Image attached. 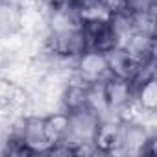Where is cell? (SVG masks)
<instances>
[{
  "label": "cell",
  "mask_w": 157,
  "mask_h": 157,
  "mask_svg": "<svg viewBox=\"0 0 157 157\" xmlns=\"http://www.w3.org/2000/svg\"><path fill=\"white\" fill-rule=\"evenodd\" d=\"M74 70L89 83H100L109 76L104 54L94 50H85L78 56L74 63Z\"/></svg>",
  "instance_id": "obj_2"
},
{
  "label": "cell",
  "mask_w": 157,
  "mask_h": 157,
  "mask_svg": "<svg viewBox=\"0 0 157 157\" xmlns=\"http://www.w3.org/2000/svg\"><path fill=\"white\" fill-rule=\"evenodd\" d=\"M44 118V135L50 146L65 142L68 135V115L67 111H54L43 117Z\"/></svg>",
  "instance_id": "obj_3"
},
{
  "label": "cell",
  "mask_w": 157,
  "mask_h": 157,
  "mask_svg": "<svg viewBox=\"0 0 157 157\" xmlns=\"http://www.w3.org/2000/svg\"><path fill=\"white\" fill-rule=\"evenodd\" d=\"M135 102L140 105V109L155 113V109H157V82H155V76L135 83Z\"/></svg>",
  "instance_id": "obj_4"
},
{
  "label": "cell",
  "mask_w": 157,
  "mask_h": 157,
  "mask_svg": "<svg viewBox=\"0 0 157 157\" xmlns=\"http://www.w3.org/2000/svg\"><path fill=\"white\" fill-rule=\"evenodd\" d=\"M102 89H104L105 105L111 117L118 118V113L135 100V85L129 78L109 74L102 82Z\"/></svg>",
  "instance_id": "obj_1"
},
{
  "label": "cell",
  "mask_w": 157,
  "mask_h": 157,
  "mask_svg": "<svg viewBox=\"0 0 157 157\" xmlns=\"http://www.w3.org/2000/svg\"><path fill=\"white\" fill-rule=\"evenodd\" d=\"M126 11L131 15L155 11V0H126Z\"/></svg>",
  "instance_id": "obj_5"
}]
</instances>
